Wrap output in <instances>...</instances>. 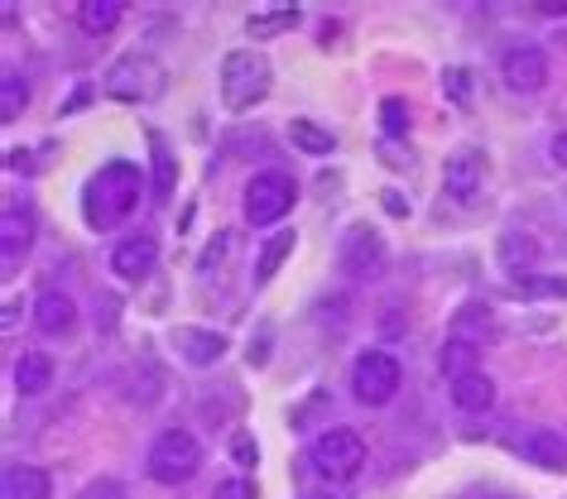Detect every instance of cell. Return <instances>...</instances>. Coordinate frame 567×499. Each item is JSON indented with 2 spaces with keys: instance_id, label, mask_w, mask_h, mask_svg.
Here are the masks:
<instances>
[{
  "instance_id": "cell-31",
  "label": "cell",
  "mask_w": 567,
  "mask_h": 499,
  "mask_svg": "<svg viewBox=\"0 0 567 499\" xmlns=\"http://www.w3.org/2000/svg\"><path fill=\"white\" fill-rule=\"evenodd\" d=\"M236 461H240V466H250V461H255V447H250V437H236Z\"/></svg>"
},
{
  "instance_id": "cell-11",
  "label": "cell",
  "mask_w": 567,
  "mask_h": 499,
  "mask_svg": "<svg viewBox=\"0 0 567 499\" xmlns=\"http://www.w3.org/2000/svg\"><path fill=\"white\" fill-rule=\"evenodd\" d=\"M30 246H34V211L10 202L6 217H0V254H6V264H16Z\"/></svg>"
},
{
  "instance_id": "cell-15",
  "label": "cell",
  "mask_w": 567,
  "mask_h": 499,
  "mask_svg": "<svg viewBox=\"0 0 567 499\" xmlns=\"http://www.w3.org/2000/svg\"><path fill=\"white\" fill-rule=\"evenodd\" d=\"M452 404L462 413H486L495 404V384H491L486 370H472V375L452 380Z\"/></svg>"
},
{
  "instance_id": "cell-3",
  "label": "cell",
  "mask_w": 567,
  "mask_h": 499,
  "mask_svg": "<svg viewBox=\"0 0 567 499\" xmlns=\"http://www.w3.org/2000/svg\"><path fill=\"white\" fill-rule=\"evenodd\" d=\"M197 466H203V447H197V437L183 433V427H168V433H159V437H154V447H150V456H145L150 480H159V485L193 480Z\"/></svg>"
},
{
  "instance_id": "cell-21",
  "label": "cell",
  "mask_w": 567,
  "mask_h": 499,
  "mask_svg": "<svg viewBox=\"0 0 567 499\" xmlns=\"http://www.w3.org/2000/svg\"><path fill=\"white\" fill-rule=\"evenodd\" d=\"M289 139L303 154H332V145H337V139L322 131V125H313V121H289Z\"/></svg>"
},
{
  "instance_id": "cell-24",
  "label": "cell",
  "mask_w": 567,
  "mask_h": 499,
  "mask_svg": "<svg viewBox=\"0 0 567 499\" xmlns=\"http://www.w3.org/2000/svg\"><path fill=\"white\" fill-rule=\"evenodd\" d=\"M150 154H154V193L168 197V193H174V159H168V145L159 135L150 139Z\"/></svg>"
},
{
  "instance_id": "cell-18",
  "label": "cell",
  "mask_w": 567,
  "mask_h": 499,
  "mask_svg": "<svg viewBox=\"0 0 567 499\" xmlns=\"http://www.w3.org/2000/svg\"><path fill=\"white\" fill-rule=\"evenodd\" d=\"M121 15H125L121 0H82L78 6V20H82L87 34H111L121 24Z\"/></svg>"
},
{
  "instance_id": "cell-13",
  "label": "cell",
  "mask_w": 567,
  "mask_h": 499,
  "mask_svg": "<svg viewBox=\"0 0 567 499\" xmlns=\"http://www.w3.org/2000/svg\"><path fill=\"white\" fill-rule=\"evenodd\" d=\"M154 240L150 236H131V240H121L116 246V254H111V269H116L121 279H131V283H140L154 269Z\"/></svg>"
},
{
  "instance_id": "cell-16",
  "label": "cell",
  "mask_w": 567,
  "mask_h": 499,
  "mask_svg": "<svg viewBox=\"0 0 567 499\" xmlns=\"http://www.w3.org/2000/svg\"><path fill=\"white\" fill-rule=\"evenodd\" d=\"M53 384V355L49 351H24L20 361H16V389L20 394H44Z\"/></svg>"
},
{
  "instance_id": "cell-30",
  "label": "cell",
  "mask_w": 567,
  "mask_h": 499,
  "mask_svg": "<svg viewBox=\"0 0 567 499\" xmlns=\"http://www.w3.org/2000/svg\"><path fill=\"white\" fill-rule=\"evenodd\" d=\"M553 164H558V168H567V131H558V135H553Z\"/></svg>"
},
{
  "instance_id": "cell-26",
  "label": "cell",
  "mask_w": 567,
  "mask_h": 499,
  "mask_svg": "<svg viewBox=\"0 0 567 499\" xmlns=\"http://www.w3.org/2000/svg\"><path fill=\"white\" fill-rule=\"evenodd\" d=\"M380 121H385L390 135H404L409 131V111H404L400 96H385V106H380Z\"/></svg>"
},
{
  "instance_id": "cell-12",
  "label": "cell",
  "mask_w": 567,
  "mask_h": 499,
  "mask_svg": "<svg viewBox=\"0 0 567 499\" xmlns=\"http://www.w3.org/2000/svg\"><path fill=\"white\" fill-rule=\"evenodd\" d=\"M481 178H486V159H481L476 149H457L443 168V183H447L452 197H472L481 188Z\"/></svg>"
},
{
  "instance_id": "cell-4",
  "label": "cell",
  "mask_w": 567,
  "mask_h": 499,
  "mask_svg": "<svg viewBox=\"0 0 567 499\" xmlns=\"http://www.w3.org/2000/svg\"><path fill=\"white\" fill-rule=\"evenodd\" d=\"M308 461L322 480H351L365 466V437L357 427H328L313 447H308Z\"/></svg>"
},
{
  "instance_id": "cell-1",
  "label": "cell",
  "mask_w": 567,
  "mask_h": 499,
  "mask_svg": "<svg viewBox=\"0 0 567 499\" xmlns=\"http://www.w3.org/2000/svg\"><path fill=\"white\" fill-rule=\"evenodd\" d=\"M140 193H145V174H140L135 164H106L102 174L87 183V193H82V207H87V221L96 231H111V226H121L131 211L140 207Z\"/></svg>"
},
{
  "instance_id": "cell-32",
  "label": "cell",
  "mask_w": 567,
  "mask_h": 499,
  "mask_svg": "<svg viewBox=\"0 0 567 499\" xmlns=\"http://www.w3.org/2000/svg\"><path fill=\"white\" fill-rule=\"evenodd\" d=\"M544 15H567V0H548V6H538Z\"/></svg>"
},
{
  "instance_id": "cell-20",
  "label": "cell",
  "mask_w": 567,
  "mask_h": 499,
  "mask_svg": "<svg viewBox=\"0 0 567 499\" xmlns=\"http://www.w3.org/2000/svg\"><path fill=\"white\" fill-rule=\"evenodd\" d=\"M476 361H481L476 341H462V336H452L447 346H443V355H437V365H443V375H452V380H462V375H472V370H481Z\"/></svg>"
},
{
  "instance_id": "cell-17",
  "label": "cell",
  "mask_w": 567,
  "mask_h": 499,
  "mask_svg": "<svg viewBox=\"0 0 567 499\" xmlns=\"http://www.w3.org/2000/svg\"><path fill=\"white\" fill-rule=\"evenodd\" d=\"M53 485H49V470L39 466H10L6 470V499H49Z\"/></svg>"
},
{
  "instance_id": "cell-25",
  "label": "cell",
  "mask_w": 567,
  "mask_h": 499,
  "mask_svg": "<svg viewBox=\"0 0 567 499\" xmlns=\"http://www.w3.org/2000/svg\"><path fill=\"white\" fill-rule=\"evenodd\" d=\"M20 106H24V82L6 77V87H0V121H16Z\"/></svg>"
},
{
  "instance_id": "cell-6",
  "label": "cell",
  "mask_w": 567,
  "mask_h": 499,
  "mask_svg": "<svg viewBox=\"0 0 567 499\" xmlns=\"http://www.w3.org/2000/svg\"><path fill=\"white\" fill-rule=\"evenodd\" d=\"M293 197H299V183L289 174H255L250 188H246V221L250 226H275L279 217H289Z\"/></svg>"
},
{
  "instance_id": "cell-8",
  "label": "cell",
  "mask_w": 567,
  "mask_h": 499,
  "mask_svg": "<svg viewBox=\"0 0 567 499\" xmlns=\"http://www.w3.org/2000/svg\"><path fill=\"white\" fill-rule=\"evenodd\" d=\"M501 73H505V87H509V92H538V87L548 82V59H544V49L519 44V49L505 53Z\"/></svg>"
},
{
  "instance_id": "cell-14",
  "label": "cell",
  "mask_w": 567,
  "mask_h": 499,
  "mask_svg": "<svg viewBox=\"0 0 567 499\" xmlns=\"http://www.w3.org/2000/svg\"><path fill=\"white\" fill-rule=\"evenodd\" d=\"M174 346H178L183 361H193V365H212V361H217V355L226 351V336L207 332V326H178Z\"/></svg>"
},
{
  "instance_id": "cell-28",
  "label": "cell",
  "mask_w": 567,
  "mask_h": 499,
  "mask_svg": "<svg viewBox=\"0 0 567 499\" xmlns=\"http://www.w3.org/2000/svg\"><path fill=\"white\" fill-rule=\"evenodd\" d=\"M82 499H125V485L121 480H92L87 490H82Z\"/></svg>"
},
{
  "instance_id": "cell-5",
  "label": "cell",
  "mask_w": 567,
  "mask_h": 499,
  "mask_svg": "<svg viewBox=\"0 0 567 499\" xmlns=\"http://www.w3.org/2000/svg\"><path fill=\"white\" fill-rule=\"evenodd\" d=\"M164 67L154 59H140V53H131V59H121L111 73L102 77V92L111 96V102H154V96L164 92Z\"/></svg>"
},
{
  "instance_id": "cell-9",
  "label": "cell",
  "mask_w": 567,
  "mask_h": 499,
  "mask_svg": "<svg viewBox=\"0 0 567 499\" xmlns=\"http://www.w3.org/2000/svg\"><path fill=\"white\" fill-rule=\"evenodd\" d=\"M380 236L371 231V226H357V231L347 236V246H342V269H347V279H375L380 269H385V260H380Z\"/></svg>"
},
{
  "instance_id": "cell-7",
  "label": "cell",
  "mask_w": 567,
  "mask_h": 499,
  "mask_svg": "<svg viewBox=\"0 0 567 499\" xmlns=\"http://www.w3.org/2000/svg\"><path fill=\"white\" fill-rule=\"evenodd\" d=\"M400 361H394L390 351H361L357 355V370H351V389H357L361 404H390L394 394H400Z\"/></svg>"
},
{
  "instance_id": "cell-23",
  "label": "cell",
  "mask_w": 567,
  "mask_h": 499,
  "mask_svg": "<svg viewBox=\"0 0 567 499\" xmlns=\"http://www.w3.org/2000/svg\"><path fill=\"white\" fill-rule=\"evenodd\" d=\"M289 250H293V231H279V236H275V240H269V246L260 250L265 260L255 264V283H265L269 274H275V269L284 264V254H289Z\"/></svg>"
},
{
  "instance_id": "cell-27",
  "label": "cell",
  "mask_w": 567,
  "mask_h": 499,
  "mask_svg": "<svg viewBox=\"0 0 567 499\" xmlns=\"http://www.w3.org/2000/svg\"><path fill=\"white\" fill-rule=\"evenodd\" d=\"M212 499H255V485L250 480H217V490H212Z\"/></svg>"
},
{
  "instance_id": "cell-29",
  "label": "cell",
  "mask_w": 567,
  "mask_h": 499,
  "mask_svg": "<svg viewBox=\"0 0 567 499\" xmlns=\"http://www.w3.org/2000/svg\"><path fill=\"white\" fill-rule=\"evenodd\" d=\"M443 87H447L452 102H466V73H447V77H443Z\"/></svg>"
},
{
  "instance_id": "cell-2",
  "label": "cell",
  "mask_w": 567,
  "mask_h": 499,
  "mask_svg": "<svg viewBox=\"0 0 567 499\" xmlns=\"http://www.w3.org/2000/svg\"><path fill=\"white\" fill-rule=\"evenodd\" d=\"M269 82H275V73H269L265 53L236 49V53L221 59V102H226V111H246L255 102H265Z\"/></svg>"
},
{
  "instance_id": "cell-19",
  "label": "cell",
  "mask_w": 567,
  "mask_h": 499,
  "mask_svg": "<svg viewBox=\"0 0 567 499\" xmlns=\"http://www.w3.org/2000/svg\"><path fill=\"white\" fill-rule=\"evenodd\" d=\"M524 461H534V466H548V470H563L567 466V451H563V437H553V433H534V437H524Z\"/></svg>"
},
{
  "instance_id": "cell-10",
  "label": "cell",
  "mask_w": 567,
  "mask_h": 499,
  "mask_svg": "<svg viewBox=\"0 0 567 499\" xmlns=\"http://www.w3.org/2000/svg\"><path fill=\"white\" fill-rule=\"evenodd\" d=\"M34 322H39V332H49V336H68L78 326V303L63 289H39Z\"/></svg>"
},
{
  "instance_id": "cell-22",
  "label": "cell",
  "mask_w": 567,
  "mask_h": 499,
  "mask_svg": "<svg viewBox=\"0 0 567 499\" xmlns=\"http://www.w3.org/2000/svg\"><path fill=\"white\" fill-rule=\"evenodd\" d=\"M289 24H299V6H275V10H260V15H250L246 30L250 34H279V30H289Z\"/></svg>"
}]
</instances>
